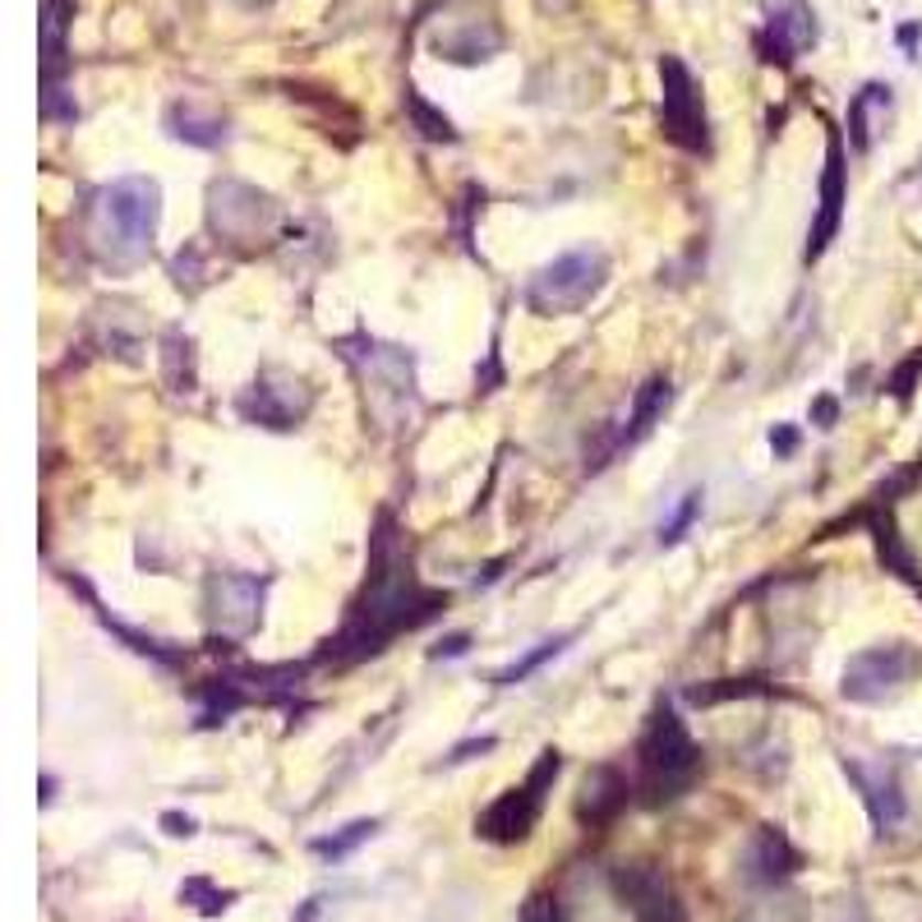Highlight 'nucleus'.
Segmentation results:
<instances>
[{
  "mask_svg": "<svg viewBox=\"0 0 922 922\" xmlns=\"http://www.w3.org/2000/svg\"><path fill=\"white\" fill-rule=\"evenodd\" d=\"M439 609H443V596L439 591H425V586H420V577L411 572V558L401 554L397 535H388V517H383V530L374 535L365 600L355 604V613L346 619L337 642H332L328 660L374 655V651H383V642H393L397 632L420 628Z\"/></svg>",
  "mask_w": 922,
  "mask_h": 922,
  "instance_id": "f257e3e1",
  "label": "nucleus"
},
{
  "mask_svg": "<svg viewBox=\"0 0 922 922\" xmlns=\"http://www.w3.org/2000/svg\"><path fill=\"white\" fill-rule=\"evenodd\" d=\"M162 217V190L148 175H125V181L107 185L93 203V226L88 240L111 268H130L148 259L152 236H158Z\"/></svg>",
  "mask_w": 922,
  "mask_h": 922,
  "instance_id": "f03ea898",
  "label": "nucleus"
},
{
  "mask_svg": "<svg viewBox=\"0 0 922 922\" xmlns=\"http://www.w3.org/2000/svg\"><path fill=\"white\" fill-rule=\"evenodd\" d=\"M636 757H642V789H646L651 803L683 798V793L692 789V780H697V771H701V748L692 742L687 725L669 706L655 710V720L642 738V748H636Z\"/></svg>",
  "mask_w": 922,
  "mask_h": 922,
  "instance_id": "7ed1b4c3",
  "label": "nucleus"
},
{
  "mask_svg": "<svg viewBox=\"0 0 922 922\" xmlns=\"http://www.w3.org/2000/svg\"><path fill=\"white\" fill-rule=\"evenodd\" d=\"M609 281V259L604 249H572L554 259L549 268L535 272V281L526 287V304L535 314H577L586 310Z\"/></svg>",
  "mask_w": 922,
  "mask_h": 922,
  "instance_id": "20e7f679",
  "label": "nucleus"
},
{
  "mask_svg": "<svg viewBox=\"0 0 922 922\" xmlns=\"http://www.w3.org/2000/svg\"><path fill=\"white\" fill-rule=\"evenodd\" d=\"M558 771H562L558 752H554V748H549V752H540V761L530 765V775H526L517 789H507L498 803H490V807L480 812L475 830H480L484 839H494V844H517V839H526V835L535 830V822H540V812H545V793L554 789Z\"/></svg>",
  "mask_w": 922,
  "mask_h": 922,
  "instance_id": "39448f33",
  "label": "nucleus"
},
{
  "mask_svg": "<svg viewBox=\"0 0 922 922\" xmlns=\"http://www.w3.org/2000/svg\"><path fill=\"white\" fill-rule=\"evenodd\" d=\"M922 669V655L904 642H894V646H872V651H862L849 660V669H844V697L849 701H862V706H872V701H886L894 697L904 683H913Z\"/></svg>",
  "mask_w": 922,
  "mask_h": 922,
  "instance_id": "423d86ee",
  "label": "nucleus"
},
{
  "mask_svg": "<svg viewBox=\"0 0 922 922\" xmlns=\"http://www.w3.org/2000/svg\"><path fill=\"white\" fill-rule=\"evenodd\" d=\"M660 84H664V135L687 152H701L706 148V107H701L692 69L678 56H664Z\"/></svg>",
  "mask_w": 922,
  "mask_h": 922,
  "instance_id": "0eeeda50",
  "label": "nucleus"
},
{
  "mask_svg": "<svg viewBox=\"0 0 922 922\" xmlns=\"http://www.w3.org/2000/svg\"><path fill=\"white\" fill-rule=\"evenodd\" d=\"M613 890L632 904L636 922H687L669 877L651 862H623L619 872H613Z\"/></svg>",
  "mask_w": 922,
  "mask_h": 922,
  "instance_id": "6e6552de",
  "label": "nucleus"
},
{
  "mask_svg": "<svg viewBox=\"0 0 922 922\" xmlns=\"http://www.w3.org/2000/svg\"><path fill=\"white\" fill-rule=\"evenodd\" d=\"M259 600H264V581L240 577V572H222L208 581V613L213 628L226 636H245L259 623Z\"/></svg>",
  "mask_w": 922,
  "mask_h": 922,
  "instance_id": "1a4fd4ad",
  "label": "nucleus"
},
{
  "mask_svg": "<svg viewBox=\"0 0 922 922\" xmlns=\"http://www.w3.org/2000/svg\"><path fill=\"white\" fill-rule=\"evenodd\" d=\"M844 222V148L830 135L826 148V171H822V213H816L812 230H807V259H822L826 245L835 240V230Z\"/></svg>",
  "mask_w": 922,
  "mask_h": 922,
  "instance_id": "9d476101",
  "label": "nucleus"
},
{
  "mask_svg": "<svg viewBox=\"0 0 922 922\" xmlns=\"http://www.w3.org/2000/svg\"><path fill=\"white\" fill-rule=\"evenodd\" d=\"M304 406H310V393H300V383H281V388H272V383L264 378L240 397V411L249 420L268 425V429H291L304 416Z\"/></svg>",
  "mask_w": 922,
  "mask_h": 922,
  "instance_id": "9b49d317",
  "label": "nucleus"
},
{
  "mask_svg": "<svg viewBox=\"0 0 922 922\" xmlns=\"http://www.w3.org/2000/svg\"><path fill=\"white\" fill-rule=\"evenodd\" d=\"M628 807V780L619 771H609V765H600V771L586 775L581 784V798H577V816L581 822H591V826H604L613 822Z\"/></svg>",
  "mask_w": 922,
  "mask_h": 922,
  "instance_id": "f8f14e48",
  "label": "nucleus"
},
{
  "mask_svg": "<svg viewBox=\"0 0 922 922\" xmlns=\"http://www.w3.org/2000/svg\"><path fill=\"white\" fill-rule=\"evenodd\" d=\"M816 42V14L807 6H784L765 23V46H771V61H793L798 51H807Z\"/></svg>",
  "mask_w": 922,
  "mask_h": 922,
  "instance_id": "ddd939ff",
  "label": "nucleus"
},
{
  "mask_svg": "<svg viewBox=\"0 0 922 922\" xmlns=\"http://www.w3.org/2000/svg\"><path fill=\"white\" fill-rule=\"evenodd\" d=\"M849 775L862 784V798H867V807H872V822H877L881 830H894V826L904 822V793H900V784H894L890 771H867V765H849Z\"/></svg>",
  "mask_w": 922,
  "mask_h": 922,
  "instance_id": "4468645a",
  "label": "nucleus"
},
{
  "mask_svg": "<svg viewBox=\"0 0 922 922\" xmlns=\"http://www.w3.org/2000/svg\"><path fill=\"white\" fill-rule=\"evenodd\" d=\"M748 872L757 881H780L789 872H798V854H793V844L775 830V826H765L752 844H748Z\"/></svg>",
  "mask_w": 922,
  "mask_h": 922,
  "instance_id": "2eb2a0df",
  "label": "nucleus"
},
{
  "mask_svg": "<svg viewBox=\"0 0 922 922\" xmlns=\"http://www.w3.org/2000/svg\"><path fill=\"white\" fill-rule=\"evenodd\" d=\"M669 401H674V388H669V378H651L642 393H636V401H632V420H628V429H623V443H636L642 433H651L655 429V420L669 411Z\"/></svg>",
  "mask_w": 922,
  "mask_h": 922,
  "instance_id": "dca6fc26",
  "label": "nucleus"
},
{
  "mask_svg": "<svg viewBox=\"0 0 922 922\" xmlns=\"http://www.w3.org/2000/svg\"><path fill=\"white\" fill-rule=\"evenodd\" d=\"M886 111H890V93H886L881 84H872V88L858 93L854 116H849V130H854V143H858V148L872 143V135H877V116H886Z\"/></svg>",
  "mask_w": 922,
  "mask_h": 922,
  "instance_id": "f3484780",
  "label": "nucleus"
},
{
  "mask_svg": "<svg viewBox=\"0 0 922 922\" xmlns=\"http://www.w3.org/2000/svg\"><path fill=\"white\" fill-rule=\"evenodd\" d=\"M369 835H374V822H351L342 835H332V839H314V854L337 862V858H346V854L355 849V844H365Z\"/></svg>",
  "mask_w": 922,
  "mask_h": 922,
  "instance_id": "a211bd4d",
  "label": "nucleus"
},
{
  "mask_svg": "<svg viewBox=\"0 0 922 922\" xmlns=\"http://www.w3.org/2000/svg\"><path fill=\"white\" fill-rule=\"evenodd\" d=\"M562 646H568V636H554V642H540V651H530L526 660H517V664H512V669H503V674H498V683H503V687H512V683H522V678H530V674L540 669L545 660H554V655H558Z\"/></svg>",
  "mask_w": 922,
  "mask_h": 922,
  "instance_id": "6ab92c4d",
  "label": "nucleus"
},
{
  "mask_svg": "<svg viewBox=\"0 0 922 922\" xmlns=\"http://www.w3.org/2000/svg\"><path fill=\"white\" fill-rule=\"evenodd\" d=\"M181 900H185V904H194L199 913H222L230 900H236V894H226V890L217 894V890H213L208 881H203V877H194V881H185V886H181Z\"/></svg>",
  "mask_w": 922,
  "mask_h": 922,
  "instance_id": "aec40b11",
  "label": "nucleus"
},
{
  "mask_svg": "<svg viewBox=\"0 0 922 922\" xmlns=\"http://www.w3.org/2000/svg\"><path fill=\"white\" fill-rule=\"evenodd\" d=\"M406 107H411V120L420 125V135H425V139H452V125H448V116L429 111V107H425V101H420L416 93H406Z\"/></svg>",
  "mask_w": 922,
  "mask_h": 922,
  "instance_id": "412c9836",
  "label": "nucleus"
},
{
  "mask_svg": "<svg viewBox=\"0 0 922 922\" xmlns=\"http://www.w3.org/2000/svg\"><path fill=\"white\" fill-rule=\"evenodd\" d=\"M171 125H185L181 139H190V143H217V139H222V125H217V120L203 125L190 107H175V111H171Z\"/></svg>",
  "mask_w": 922,
  "mask_h": 922,
  "instance_id": "4be33fe9",
  "label": "nucleus"
},
{
  "mask_svg": "<svg viewBox=\"0 0 922 922\" xmlns=\"http://www.w3.org/2000/svg\"><path fill=\"white\" fill-rule=\"evenodd\" d=\"M697 507H701V494H687V498H683V507L674 512V517H669V522H664V526H660V540H664V545H674V540H678V535H683V530L692 526V517H697Z\"/></svg>",
  "mask_w": 922,
  "mask_h": 922,
  "instance_id": "5701e85b",
  "label": "nucleus"
},
{
  "mask_svg": "<svg viewBox=\"0 0 922 922\" xmlns=\"http://www.w3.org/2000/svg\"><path fill=\"white\" fill-rule=\"evenodd\" d=\"M522 922H568L558 909V900H549V894H530V904L522 909Z\"/></svg>",
  "mask_w": 922,
  "mask_h": 922,
  "instance_id": "b1692460",
  "label": "nucleus"
},
{
  "mask_svg": "<svg viewBox=\"0 0 922 922\" xmlns=\"http://www.w3.org/2000/svg\"><path fill=\"white\" fill-rule=\"evenodd\" d=\"M162 826H167V835H194V816L167 812V816H162Z\"/></svg>",
  "mask_w": 922,
  "mask_h": 922,
  "instance_id": "393cba45",
  "label": "nucleus"
},
{
  "mask_svg": "<svg viewBox=\"0 0 922 922\" xmlns=\"http://www.w3.org/2000/svg\"><path fill=\"white\" fill-rule=\"evenodd\" d=\"M461 651H467V636H448V642L433 651V655H461Z\"/></svg>",
  "mask_w": 922,
  "mask_h": 922,
  "instance_id": "a878e982",
  "label": "nucleus"
},
{
  "mask_svg": "<svg viewBox=\"0 0 922 922\" xmlns=\"http://www.w3.org/2000/svg\"><path fill=\"white\" fill-rule=\"evenodd\" d=\"M793 443H798V439H793V433H789V429H780V433H771V448H780V452H793Z\"/></svg>",
  "mask_w": 922,
  "mask_h": 922,
  "instance_id": "bb28decb",
  "label": "nucleus"
},
{
  "mask_svg": "<svg viewBox=\"0 0 922 922\" xmlns=\"http://www.w3.org/2000/svg\"><path fill=\"white\" fill-rule=\"evenodd\" d=\"M816 420H822V429H830V420H835V401H822V406H816Z\"/></svg>",
  "mask_w": 922,
  "mask_h": 922,
  "instance_id": "cd10ccee",
  "label": "nucleus"
}]
</instances>
